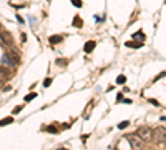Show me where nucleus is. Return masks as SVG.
<instances>
[{"label":"nucleus","instance_id":"nucleus-1","mask_svg":"<svg viewBox=\"0 0 166 150\" xmlns=\"http://www.w3.org/2000/svg\"><path fill=\"white\" fill-rule=\"evenodd\" d=\"M0 40L3 42L5 45H12V43H13V37L8 34V32H5L2 25H0Z\"/></svg>","mask_w":166,"mask_h":150},{"label":"nucleus","instance_id":"nucleus-2","mask_svg":"<svg viewBox=\"0 0 166 150\" xmlns=\"http://www.w3.org/2000/svg\"><path fill=\"white\" fill-rule=\"evenodd\" d=\"M2 65H3V67H8V68H13L17 63L13 62V58L10 57V54H3L2 55Z\"/></svg>","mask_w":166,"mask_h":150},{"label":"nucleus","instance_id":"nucleus-3","mask_svg":"<svg viewBox=\"0 0 166 150\" xmlns=\"http://www.w3.org/2000/svg\"><path fill=\"white\" fill-rule=\"evenodd\" d=\"M128 142H130V145H131L133 149H141V147H143V140H141L138 135L128 137Z\"/></svg>","mask_w":166,"mask_h":150},{"label":"nucleus","instance_id":"nucleus-4","mask_svg":"<svg viewBox=\"0 0 166 150\" xmlns=\"http://www.w3.org/2000/svg\"><path fill=\"white\" fill-rule=\"evenodd\" d=\"M138 137L141 138V140H143V142H145V140H150V138H151V130H150V129H145V127H143V129H139V130H138Z\"/></svg>","mask_w":166,"mask_h":150},{"label":"nucleus","instance_id":"nucleus-5","mask_svg":"<svg viewBox=\"0 0 166 150\" xmlns=\"http://www.w3.org/2000/svg\"><path fill=\"white\" fill-rule=\"evenodd\" d=\"M61 40H63V37H61V35H55V37H50V42H52V45H53V43H60Z\"/></svg>","mask_w":166,"mask_h":150},{"label":"nucleus","instance_id":"nucleus-6","mask_svg":"<svg viewBox=\"0 0 166 150\" xmlns=\"http://www.w3.org/2000/svg\"><path fill=\"white\" fill-rule=\"evenodd\" d=\"M13 122V117H7L3 120H0V127H3V125H8V123Z\"/></svg>","mask_w":166,"mask_h":150},{"label":"nucleus","instance_id":"nucleus-7","mask_svg":"<svg viewBox=\"0 0 166 150\" xmlns=\"http://www.w3.org/2000/svg\"><path fill=\"white\" fill-rule=\"evenodd\" d=\"M93 47H95V43H93V42H88V43L85 45V52H90Z\"/></svg>","mask_w":166,"mask_h":150},{"label":"nucleus","instance_id":"nucleus-8","mask_svg":"<svg viewBox=\"0 0 166 150\" xmlns=\"http://www.w3.org/2000/svg\"><path fill=\"white\" fill-rule=\"evenodd\" d=\"M35 97H37V94H30L28 97H25V102H30V100H33Z\"/></svg>","mask_w":166,"mask_h":150},{"label":"nucleus","instance_id":"nucleus-9","mask_svg":"<svg viewBox=\"0 0 166 150\" xmlns=\"http://www.w3.org/2000/svg\"><path fill=\"white\" fill-rule=\"evenodd\" d=\"M81 23H83V22H81V19H78V17L73 20V25H80V27H81Z\"/></svg>","mask_w":166,"mask_h":150},{"label":"nucleus","instance_id":"nucleus-10","mask_svg":"<svg viewBox=\"0 0 166 150\" xmlns=\"http://www.w3.org/2000/svg\"><path fill=\"white\" fill-rule=\"evenodd\" d=\"M118 83H125V75H120L118 77V80H116Z\"/></svg>","mask_w":166,"mask_h":150},{"label":"nucleus","instance_id":"nucleus-11","mask_svg":"<svg viewBox=\"0 0 166 150\" xmlns=\"http://www.w3.org/2000/svg\"><path fill=\"white\" fill-rule=\"evenodd\" d=\"M128 125H130V122H123V123H120L118 127H120V129H126Z\"/></svg>","mask_w":166,"mask_h":150},{"label":"nucleus","instance_id":"nucleus-12","mask_svg":"<svg viewBox=\"0 0 166 150\" xmlns=\"http://www.w3.org/2000/svg\"><path fill=\"white\" fill-rule=\"evenodd\" d=\"M73 5H75V7H81V2H80V0H73Z\"/></svg>","mask_w":166,"mask_h":150},{"label":"nucleus","instance_id":"nucleus-13","mask_svg":"<svg viewBox=\"0 0 166 150\" xmlns=\"http://www.w3.org/2000/svg\"><path fill=\"white\" fill-rule=\"evenodd\" d=\"M50 83H52V80H50V78H45V82H43V85H45V87H48Z\"/></svg>","mask_w":166,"mask_h":150},{"label":"nucleus","instance_id":"nucleus-14","mask_svg":"<svg viewBox=\"0 0 166 150\" xmlns=\"http://www.w3.org/2000/svg\"><path fill=\"white\" fill-rule=\"evenodd\" d=\"M46 130H48V132H57V129H55V127H48Z\"/></svg>","mask_w":166,"mask_h":150}]
</instances>
